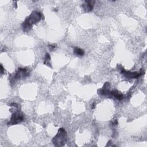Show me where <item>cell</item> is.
Returning a JSON list of instances; mask_svg holds the SVG:
<instances>
[{
  "mask_svg": "<svg viewBox=\"0 0 147 147\" xmlns=\"http://www.w3.org/2000/svg\"><path fill=\"white\" fill-rule=\"evenodd\" d=\"M74 52L75 55H79V56H83L84 55V51L83 50L81 49L80 48H74Z\"/></svg>",
  "mask_w": 147,
  "mask_h": 147,
  "instance_id": "5",
  "label": "cell"
},
{
  "mask_svg": "<svg viewBox=\"0 0 147 147\" xmlns=\"http://www.w3.org/2000/svg\"><path fill=\"white\" fill-rule=\"evenodd\" d=\"M65 137L66 132L65 130L63 128H60L59 130L58 134L53 138L52 141L56 146H63L65 144Z\"/></svg>",
  "mask_w": 147,
  "mask_h": 147,
  "instance_id": "1",
  "label": "cell"
},
{
  "mask_svg": "<svg viewBox=\"0 0 147 147\" xmlns=\"http://www.w3.org/2000/svg\"><path fill=\"white\" fill-rule=\"evenodd\" d=\"M23 119H24L23 115L21 114L20 112L17 111L13 114L11 118V120L8 123L10 125H15L22 121Z\"/></svg>",
  "mask_w": 147,
  "mask_h": 147,
  "instance_id": "3",
  "label": "cell"
},
{
  "mask_svg": "<svg viewBox=\"0 0 147 147\" xmlns=\"http://www.w3.org/2000/svg\"><path fill=\"white\" fill-rule=\"evenodd\" d=\"M41 18V14L37 11H33L25 20L26 22L32 25L33 24H35L38 22Z\"/></svg>",
  "mask_w": 147,
  "mask_h": 147,
  "instance_id": "2",
  "label": "cell"
},
{
  "mask_svg": "<svg viewBox=\"0 0 147 147\" xmlns=\"http://www.w3.org/2000/svg\"><path fill=\"white\" fill-rule=\"evenodd\" d=\"M121 73L125 75V76L129 78H138L140 76H141V75L142 74V73H137V72H128V71H126L124 69H123L121 71Z\"/></svg>",
  "mask_w": 147,
  "mask_h": 147,
  "instance_id": "4",
  "label": "cell"
},
{
  "mask_svg": "<svg viewBox=\"0 0 147 147\" xmlns=\"http://www.w3.org/2000/svg\"><path fill=\"white\" fill-rule=\"evenodd\" d=\"M1 73L2 74V73H3V68L2 65H1Z\"/></svg>",
  "mask_w": 147,
  "mask_h": 147,
  "instance_id": "6",
  "label": "cell"
}]
</instances>
